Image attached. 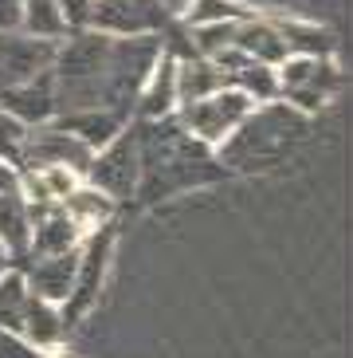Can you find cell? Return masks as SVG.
<instances>
[{
  "label": "cell",
  "mask_w": 353,
  "mask_h": 358,
  "mask_svg": "<svg viewBox=\"0 0 353 358\" xmlns=\"http://www.w3.org/2000/svg\"><path fill=\"white\" fill-rule=\"evenodd\" d=\"M161 48H165L161 36H106L94 28L67 32L52 64L55 115H75V110L130 115L137 87Z\"/></svg>",
  "instance_id": "obj_1"
},
{
  "label": "cell",
  "mask_w": 353,
  "mask_h": 358,
  "mask_svg": "<svg viewBox=\"0 0 353 358\" xmlns=\"http://www.w3.org/2000/svg\"><path fill=\"white\" fill-rule=\"evenodd\" d=\"M137 130V158H142V178H137V193L146 197H169V193H185L193 185L224 178L216 150H208L204 142L188 134L176 115L142 122Z\"/></svg>",
  "instance_id": "obj_2"
},
{
  "label": "cell",
  "mask_w": 353,
  "mask_h": 358,
  "mask_svg": "<svg viewBox=\"0 0 353 358\" xmlns=\"http://www.w3.org/2000/svg\"><path fill=\"white\" fill-rule=\"evenodd\" d=\"M306 122H310V115H302L287 103H255L251 115L216 150V158L224 169H267L299 146Z\"/></svg>",
  "instance_id": "obj_3"
},
{
  "label": "cell",
  "mask_w": 353,
  "mask_h": 358,
  "mask_svg": "<svg viewBox=\"0 0 353 358\" xmlns=\"http://www.w3.org/2000/svg\"><path fill=\"white\" fill-rule=\"evenodd\" d=\"M338 87H342V75L326 55H287L275 67V99L302 115H314L318 106H326Z\"/></svg>",
  "instance_id": "obj_4"
},
{
  "label": "cell",
  "mask_w": 353,
  "mask_h": 358,
  "mask_svg": "<svg viewBox=\"0 0 353 358\" xmlns=\"http://www.w3.org/2000/svg\"><path fill=\"white\" fill-rule=\"evenodd\" d=\"M251 106H255V99H248L243 91L220 87V91H212L204 99H193V103L176 106L173 115L197 142H204L208 150H220L232 138V130L251 115Z\"/></svg>",
  "instance_id": "obj_5"
},
{
  "label": "cell",
  "mask_w": 353,
  "mask_h": 358,
  "mask_svg": "<svg viewBox=\"0 0 353 358\" xmlns=\"http://www.w3.org/2000/svg\"><path fill=\"white\" fill-rule=\"evenodd\" d=\"M137 178H142V158H137V130L126 127L118 138H110L103 150L91 154L83 181L94 185L98 193H106L110 201L134 197L137 193Z\"/></svg>",
  "instance_id": "obj_6"
},
{
  "label": "cell",
  "mask_w": 353,
  "mask_h": 358,
  "mask_svg": "<svg viewBox=\"0 0 353 358\" xmlns=\"http://www.w3.org/2000/svg\"><path fill=\"white\" fill-rule=\"evenodd\" d=\"M87 28L106 36H161L169 28V8L161 0H91Z\"/></svg>",
  "instance_id": "obj_7"
},
{
  "label": "cell",
  "mask_w": 353,
  "mask_h": 358,
  "mask_svg": "<svg viewBox=\"0 0 353 358\" xmlns=\"http://www.w3.org/2000/svg\"><path fill=\"white\" fill-rule=\"evenodd\" d=\"M94 150L87 142H79L75 134L59 127V122H40V127H28L20 146V169H40V166H71L75 173H87Z\"/></svg>",
  "instance_id": "obj_8"
},
{
  "label": "cell",
  "mask_w": 353,
  "mask_h": 358,
  "mask_svg": "<svg viewBox=\"0 0 353 358\" xmlns=\"http://www.w3.org/2000/svg\"><path fill=\"white\" fill-rule=\"evenodd\" d=\"M106 264H110V229H98V232H91V236H83V244H79L75 287L59 307V315H63L67 327L79 323V319L87 315V307L94 303V295H98V287H103Z\"/></svg>",
  "instance_id": "obj_9"
},
{
  "label": "cell",
  "mask_w": 353,
  "mask_h": 358,
  "mask_svg": "<svg viewBox=\"0 0 353 358\" xmlns=\"http://www.w3.org/2000/svg\"><path fill=\"white\" fill-rule=\"evenodd\" d=\"M55 52H59V40H40V36H28L20 28L0 32V91L52 71Z\"/></svg>",
  "instance_id": "obj_10"
},
{
  "label": "cell",
  "mask_w": 353,
  "mask_h": 358,
  "mask_svg": "<svg viewBox=\"0 0 353 358\" xmlns=\"http://www.w3.org/2000/svg\"><path fill=\"white\" fill-rule=\"evenodd\" d=\"M83 244V229L63 213L59 201H28V252L24 256H63Z\"/></svg>",
  "instance_id": "obj_11"
},
{
  "label": "cell",
  "mask_w": 353,
  "mask_h": 358,
  "mask_svg": "<svg viewBox=\"0 0 353 358\" xmlns=\"http://www.w3.org/2000/svg\"><path fill=\"white\" fill-rule=\"evenodd\" d=\"M24 260V284L31 295H40L47 303L63 307V299L75 287V268H79V248L63 256H20Z\"/></svg>",
  "instance_id": "obj_12"
},
{
  "label": "cell",
  "mask_w": 353,
  "mask_h": 358,
  "mask_svg": "<svg viewBox=\"0 0 353 358\" xmlns=\"http://www.w3.org/2000/svg\"><path fill=\"white\" fill-rule=\"evenodd\" d=\"M134 110H137L142 122H153V118H165L176 110V59L165 48H161V55L153 59L149 75L142 79V87H137Z\"/></svg>",
  "instance_id": "obj_13"
},
{
  "label": "cell",
  "mask_w": 353,
  "mask_h": 358,
  "mask_svg": "<svg viewBox=\"0 0 353 358\" xmlns=\"http://www.w3.org/2000/svg\"><path fill=\"white\" fill-rule=\"evenodd\" d=\"M0 110L12 115L24 127H40V122H52L55 118V95H52V71L36 75L20 87H8L0 91Z\"/></svg>",
  "instance_id": "obj_14"
},
{
  "label": "cell",
  "mask_w": 353,
  "mask_h": 358,
  "mask_svg": "<svg viewBox=\"0 0 353 358\" xmlns=\"http://www.w3.org/2000/svg\"><path fill=\"white\" fill-rule=\"evenodd\" d=\"M232 48H236L239 55H248V59H255V64H267V67H279L283 59H287V43H283V36L275 32V24L271 20H255V16H248V20L236 24V32H232Z\"/></svg>",
  "instance_id": "obj_15"
},
{
  "label": "cell",
  "mask_w": 353,
  "mask_h": 358,
  "mask_svg": "<svg viewBox=\"0 0 353 358\" xmlns=\"http://www.w3.org/2000/svg\"><path fill=\"white\" fill-rule=\"evenodd\" d=\"M20 335L28 338L36 350L52 355V347H59L63 335H67V323H63V315H59V307L55 303H47V299H40V295H28Z\"/></svg>",
  "instance_id": "obj_16"
},
{
  "label": "cell",
  "mask_w": 353,
  "mask_h": 358,
  "mask_svg": "<svg viewBox=\"0 0 353 358\" xmlns=\"http://www.w3.org/2000/svg\"><path fill=\"white\" fill-rule=\"evenodd\" d=\"M59 205H63V213H67V217L83 229V236H91V232H98V229H106V224H110L118 201H110L106 193H98L94 185H87V181H83V185H75V189L67 193Z\"/></svg>",
  "instance_id": "obj_17"
},
{
  "label": "cell",
  "mask_w": 353,
  "mask_h": 358,
  "mask_svg": "<svg viewBox=\"0 0 353 358\" xmlns=\"http://www.w3.org/2000/svg\"><path fill=\"white\" fill-rule=\"evenodd\" d=\"M224 83V71H220L212 59L204 55H188V59H176V106L193 103V99H204L212 91H220Z\"/></svg>",
  "instance_id": "obj_18"
},
{
  "label": "cell",
  "mask_w": 353,
  "mask_h": 358,
  "mask_svg": "<svg viewBox=\"0 0 353 358\" xmlns=\"http://www.w3.org/2000/svg\"><path fill=\"white\" fill-rule=\"evenodd\" d=\"M0 248L20 260L28 252V201L16 193H0Z\"/></svg>",
  "instance_id": "obj_19"
},
{
  "label": "cell",
  "mask_w": 353,
  "mask_h": 358,
  "mask_svg": "<svg viewBox=\"0 0 353 358\" xmlns=\"http://www.w3.org/2000/svg\"><path fill=\"white\" fill-rule=\"evenodd\" d=\"M271 24L283 36L291 55H326L330 52V32L326 28H314L306 20H271Z\"/></svg>",
  "instance_id": "obj_20"
},
{
  "label": "cell",
  "mask_w": 353,
  "mask_h": 358,
  "mask_svg": "<svg viewBox=\"0 0 353 358\" xmlns=\"http://www.w3.org/2000/svg\"><path fill=\"white\" fill-rule=\"evenodd\" d=\"M20 32L40 36V40H63L67 36V24L59 16V4L55 0H24Z\"/></svg>",
  "instance_id": "obj_21"
},
{
  "label": "cell",
  "mask_w": 353,
  "mask_h": 358,
  "mask_svg": "<svg viewBox=\"0 0 353 358\" xmlns=\"http://www.w3.org/2000/svg\"><path fill=\"white\" fill-rule=\"evenodd\" d=\"M28 284H24L20 268H8L0 275V327L4 331H16L20 335L24 327V307H28Z\"/></svg>",
  "instance_id": "obj_22"
},
{
  "label": "cell",
  "mask_w": 353,
  "mask_h": 358,
  "mask_svg": "<svg viewBox=\"0 0 353 358\" xmlns=\"http://www.w3.org/2000/svg\"><path fill=\"white\" fill-rule=\"evenodd\" d=\"M251 12L236 0H193L185 12L188 28H200V24H232V20H248Z\"/></svg>",
  "instance_id": "obj_23"
},
{
  "label": "cell",
  "mask_w": 353,
  "mask_h": 358,
  "mask_svg": "<svg viewBox=\"0 0 353 358\" xmlns=\"http://www.w3.org/2000/svg\"><path fill=\"white\" fill-rule=\"evenodd\" d=\"M24 134H28V127H24V122H16L12 115H4V110H0V162H12V166L20 169V146H24Z\"/></svg>",
  "instance_id": "obj_24"
},
{
  "label": "cell",
  "mask_w": 353,
  "mask_h": 358,
  "mask_svg": "<svg viewBox=\"0 0 353 358\" xmlns=\"http://www.w3.org/2000/svg\"><path fill=\"white\" fill-rule=\"evenodd\" d=\"M0 358H52V355H43V350H36L24 335L0 327Z\"/></svg>",
  "instance_id": "obj_25"
},
{
  "label": "cell",
  "mask_w": 353,
  "mask_h": 358,
  "mask_svg": "<svg viewBox=\"0 0 353 358\" xmlns=\"http://www.w3.org/2000/svg\"><path fill=\"white\" fill-rule=\"evenodd\" d=\"M59 4V16L67 24V32H79L87 28V16H91V0H55Z\"/></svg>",
  "instance_id": "obj_26"
},
{
  "label": "cell",
  "mask_w": 353,
  "mask_h": 358,
  "mask_svg": "<svg viewBox=\"0 0 353 358\" xmlns=\"http://www.w3.org/2000/svg\"><path fill=\"white\" fill-rule=\"evenodd\" d=\"M20 12H24V0H0V32L20 28Z\"/></svg>",
  "instance_id": "obj_27"
},
{
  "label": "cell",
  "mask_w": 353,
  "mask_h": 358,
  "mask_svg": "<svg viewBox=\"0 0 353 358\" xmlns=\"http://www.w3.org/2000/svg\"><path fill=\"white\" fill-rule=\"evenodd\" d=\"M20 189V169L12 162H0V193H16Z\"/></svg>",
  "instance_id": "obj_28"
},
{
  "label": "cell",
  "mask_w": 353,
  "mask_h": 358,
  "mask_svg": "<svg viewBox=\"0 0 353 358\" xmlns=\"http://www.w3.org/2000/svg\"><path fill=\"white\" fill-rule=\"evenodd\" d=\"M8 268H16V260H12V256H8V252H4V248H0V275L8 272Z\"/></svg>",
  "instance_id": "obj_29"
}]
</instances>
